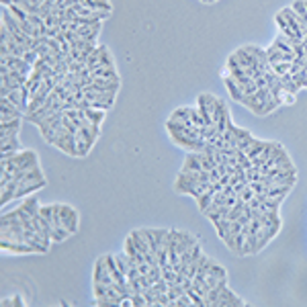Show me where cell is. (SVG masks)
<instances>
[{"mask_svg":"<svg viewBox=\"0 0 307 307\" xmlns=\"http://www.w3.org/2000/svg\"><path fill=\"white\" fill-rule=\"evenodd\" d=\"M102 48H105V45H97V48H95V51L90 53V58L86 60V66L90 68V72L95 70V68L98 66V64H100V53H102Z\"/></svg>","mask_w":307,"mask_h":307,"instance_id":"26","label":"cell"},{"mask_svg":"<svg viewBox=\"0 0 307 307\" xmlns=\"http://www.w3.org/2000/svg\"><path fill=\"white\" fill-rule=\"evenodd\" d=\"M92 283H105V285H113L115 278L111 275L109 266H107V258L100 256L95 262V273H92Z\"/></svg>","mask_w":307,"mask_h":307,"instance_id":"2","label":"cell"},{"mask_svg":"<svg viewBox=\"0 0 307 307\" xmlns=\"http://www.w3.org/2000/svg\"><path fill=\"white\" fill-rule=\"evenodd\" d=\"M238 197H240L242 201H244V203H250V201H252V199L256 197V193H254V189L248 184V187H244V189H242V191L238 193Z\"/></svg>","mask_w":307,"mask_h":307,"instance_id":"33","label":"cell"},{"mask_svg":"<svg viewBox=\"0 0 307 307\" xmlns=\"http://www.w3.org/2000/svg\"><path fill=\"white\" fill-rule=\"evenodd\" d=\"M80 4L95 8V11H107V13L113 11V6H111L109 0H80Z\"/></svg>","mask_w":307,"mask_h":307,"instance_id":"22","label":"cell"},{"mask_svg":"<svg viewBox=\"0 0 307 307\" xmlns=\"http://www.w3.org/2000/svg\"><path fill=\"white\" fill-rule=\"evenodd\" d=\"M21 142L18 135H0V152H18Z\"/></svg>","mask_w":307,"mask_h":307,"instance_id":"15","label":"cell"},{"mask_svg":"<svg viewBox=\"0 0 307 307\" xmlns=\"http://www.w3.org/2000/svg\"><path fill=\"white\" fill-rule=\"evenodd\" d=\"M16 117H25V113L18 107H15L6 97H2V98H0V123H4V121H13Z\"/></svg>","mask_w":307,"mask_h":307,"instance_id":"6","label":"cell"},{"mask_svg":"<svg viewBox=\"0 0 307 307\" xmlns=\"http://www.w3.org/2000/svg\"><path fill=\"white\" fill-rule=\"evenodd\" d=\"M156 305H170L168 293H158V295H156Z\"/></svg>","mask_w":307,"mask_h":307,"instance_id":"42","label":"cell"},{"mask_svg":"<svg viewBox=\"0 0 307 307\" xmlns=\"http://www.w3.org/2000/svg\"><path fill=\"white\" fill-rule=\"evenodd\" d=\"M156 254H158V264H160V266H166V264L170 262V258H168V250H166V246H162Z\"/></svg>","mask_w":307,"mask_h":307,"instance_id":"36","label":"cell"},{"mask_svg":"<svg viewBox=\"0 0 307 307\" xmlns=\"http://www.w3.org/2000/svg\"><path fill=\"white\" fill-rule=\"evenodd\" d=\"M170 231L176 238V250H178V254H182L184 250H191L194 244H199V240L193 234H189V231H180V229H170Z\"/></svg>","mask_w":307,"mask_h":307,"instance_id":"7","label":"cell"},{"mask_svg":"<svg viewBox=\"0 0 307 307\" xmlns=\"http://www.w3.org/2000/svg\"><path fill=\"white\" fill-rule=\"evenodd\" d=\"M305 6H307V0H305Z\"/></svg>","mask_w":307,"mask_h":307,"instance_id":"49","label":"cell"},{"mask_svg":"<svg viewBox=\"0 0 307 307\" xmlns=\"http://www.w3.org/2000/svg\"><path fill=\"white\" fill-rule=\"evenodd\" d=\"M291 64H293V62H278V64H271V70L276 74L278 78H281L283 74L291 72Z\"/></svg>","mask_w":307,"mask_h":307,"instance_id":"30","label":"cell"},{"mask_svg":"<svg viewBox=\"0 0 307 307\" xmlns=\"http://www.w3.org/2000/svg\"><path fill=\"white\" fill-rule=\"evenodd\" d=\"M16 189H18V180L16 178H13L11 182H6L4 187H0V205H6V203H11L13 199H16L15 197Z\"/></svg>","mask_w":307,"mask_h":307,"instance_id":"13","label":"cell"},{"mask_svg":"<svg viewBox=\"0 0 307 307\" xmlns=\"http://www.w3.org/2000/svg\"><path fill=\"white\" fill-rule=\"evenodd\" d=\"M39 2H41V4H43V2H45V0H39Z\"/></svg>","mask_w":307,"mask_h":307,"instance_id":"48","label":"cell"},{"mask_svg":"<svg viewBox=\"0 0 307 307\" xmlns=\"http://www.w3.org/2000/svg\"><path fill=\"white\" fill-rule=\"evenodd\" d=\"M209 180H211V182H219V180H221V172H219L217 168H213V170L209 172Z\"/></svg>","mask_w":307,"mask_h":307,"instance_id":"45","label":"cell"},{"mask_svg":"<svg viewBox=\"0 0 307 307\" xmlns=\"http://www.w3.org/2000/svg\"><path fill=\"white\" fill-rule=\"evenodd\" d=\"M174 305H194V303H193V299L189 297V293H182V295L178 297V299L174 301Z\"/></svg>","mask_w":307,"mask_h":307,"instance_id":"43","label":"cell"},{"mask_svg":"<svg viewBox=\"0 0 307 307\" xmlns=\"http://www.w3.org/2000/svg\"><path fill=\"white\" fill-rule=\"evenodd\" d=\"M98 66H107V68H115V62H113V55L107 49V45L102 48V53H100V64Z\"/></svg>","mask_w":307,"mask_h":307,"instance_id":"31","label":"cell"},{"mask_svg":"<svg viewBox=\"0 0 307 307\" xmlns=\"http://www.w3.org/2000/svg\"><path fill=\"white\" fill-rule=\"evenodd\" d=\"M295 98H297V95H293V92L285 90V88L281 90V105H293Z\"/></svg>","mask_w":307,"mask_h":307,"instance_id":"37","label":"cell"},{"mask_svg":"<svg viewBox=\"0 0 307 307\" xmlns=\"http://www.w3.org/2000/svg\"><path fill=\"white\" fill-rule=\"evenodd\" d=\"M275 23L278 25V29H281V33H283V31H287V29H291L289 23H287V18H285V15H283L281 11H278V13L275 15Z\"/></svg>","mask_w":307,"mask_h":307,"instance_id":"35","label":"cell"},{"mask_svg":"<svg viewBox=\"0 0 307 307\" xmlns=\"http://www.w3.org/2000/svg\"><path fill=\"white\" fill-rule=\"evenodd\" d=\"M21 209H25L31 217H37V215H39L41 205H39V201H37V197H27V199L21 203Z\"/></svg>","mask_w":307,"mask_h":307,"instance_id":"20","label":"cell"},{"mask_svg":"<svg viewBox=\"0 0 307 307\" xmlns=\"http://www.w3.org/2000/svg\"><path fill=\"white\" fill-rule=\"evenodd\" d=\"M121 88V82L119 78H97V80H92V84L86 86L84 90H90V92H119Z\"/></svg>","mask_w":307,"mask_h":307,"instance_id":"5","label":"cell"},{"mask_svg":"<svg viewBox=\"0 0 307 307\" xmlns=\"http://www.w3.org/2000/svg\"><path fill=\"white\" fill-rule=\"evenodd\" d=\"M6 8L13 13V16L16 18L18 23H25V21H29V13H27L25 8H21L18 4H11V6H6Z\"/></svg>","mask_w":307,"mask_h":307,"instance_id":"27","label":"cell"},{"mask_svg":"<svg viewBox=\"0 0 307 307\" xmlns=\"http://www.w3.org/2000/svg\"><path fill=\"white\" fill-rule=\"evenodd\" d=\"M18 219V209H13V211H8L2 215V219H0V226H6V223H11V221H16Z\"/></svg>","mask_w":307,"mask_h":307,"instance_id":"38","label":"cell"},{"mask_svg":"<svg viewBox=\"0 0 307 307\" xmlns=\"http://www.w3.org/2000/svg\"><path fill=\"white\" fill-rule=\"evenodd\" d=\"M242 66H240V62H238V58H236V53L234 55H229L227 58V72H234V70H240Z\"/></svg>","mask_w":307,"mask_h":307,"instance_id":"41","label":"cell"},{"mask_svg":"<svg viewBox=\"0 0 307 307\" xmlns=\"http://www.w3.org/2000/svg\"><path fill=\"white\" fill-rule=\"evenodd\" d=\"M76 150H78V158H84V156H88V152H90V145H88V142L82 135H78L76 133Z\"/></svg>","mask_w":307,"mask_h":307,"instance_id":"29","label":"cell"},{"mask_svg":"<svg viewBox=\"0 0 307 307\" xmlns=\"http://www.w3.org/2000/svg\"><path fill=\"white\" fill-rule=\"evenodd\" d=\"M23 305H25L23 297H21V295H15V297H13V307H23Z\"/></svg>","mask_w":307,"mask_h":307,"instance_id":"46","label":"cell"},{"mask_svg":"<svg viewBox=\"0 0 307 307\" xmlns=\"http://www.w3.org/2000/svg\"><path fill=\"white\" fill-rule=\"evenodd\" d=\"M2 307H13V299H11V297H6V299H2Z\"/></svg>","mask_w":307,"mask_h":307,"instance_id":"47","label":"cell"},{"mask_svg":"<svg viewBox=\"0 0 307 307\" xmlns=\"http://www.w3.org/2000/svg\"><path fill=\"white\" fill-rule=\"evenodd\" d=\"M131 299H133V305H147L144 293H133V295H131Z\"/></svg>","mask_w":307,"mask_h":307,"instance_id":"44","label":"cell"},{"mask_svg":"<svg viewBox=\"0 0 307 307\" xmlns=\"http://www.w3.org/2000/svg\"><path fill=\"white\" fill-rule=\"evenodd\" d=\"M98 31H100V23L98 25H92V27H78L76 35L80 37V39H84L88 43H97V37H98Z\"/></svg>","mask_w":307,"mask_h":307,"instance_id":"14","label":"cell"},{"mask_svg":"<svg viewBox=\"0 0 307 307\" xmlns=\"http://www.w3.org/2000/svg\"><path fill=\"white\" fill-rule=\"evenodd\" d=\"M244 299H240V297L229 289V287H223V291L219 295V303L217 307H244Z\"/></svg>","mask_w":307,"mask_h":307,"instance_id":"9","label":"cell"},{"mask_svg":"<svg viewBox=\"0 0 307 307\" xmlns=\"http://www.w3.org/2000/svg\"><path fill=\"white\" fill-rule=\"evenodd\" d=\"M82 111H84V115H86V119L90 121V123L100 125L102 121H105V113H107V111H102V109H95V107H88V109H82Z\"/></svg>","mask_w":307,"mask_h":307,"instance_id":"21","label":"cell"},{"mask_svg":"<svg viewBox=\"0 0 307 307\" xmlns=\"http://www.w3.org/2000/svg\"><path fill=\"white\" fill-rule=\"evenodd\" d=\"M244 48H246L250 53H252L258 62H268V53H266V49L258 48V45H244ZM268 64H271V62H268Z\"/></svg>","mask_w":307,"mask_h":307,"instance_id":"28","label":"cell"},{"mask_svg":"<svg viewBox=\"0 0 307 307\" xmlns=\"http://www.w3.org/2000/svg\"><path fill=\"white\" fill-rule=\"evenodd\" d=\"M213 194H215V193L207 191V193H203V194H199V197H197V205H199V211L201 213H205V211L209 209V205L213 203Z\"/></svg>","mask_w":307,"mask_h":307,"instance_id":"25","label":"cell"},{"mask_svg":"<svg viewBox=\"0 0 307 307\" xmlns=\"http://www.w3.org/2000/svg\"><path fill=\"white\" fill-rule=\"evenodd\" d=\"M0 64H4V66H8L11 70H18L21 74H25V76H29V74L33 72V66H31V64H27L23 58H16V55L0 58Z\"/></svg>","mask_w":307,"mask_h":307,"instance_id":"8","label":"cell"},{"mask_svg":"<svg viewBox=\"0 0 307 307\" xmlns=\"http://www.w3.org/2000/svg\"><path fill=\"white\" fill-rule=\"evenodd\" d=\"M207 275H213V276H217V278H227V271H226V268H223L221 264H215V262L211 264V268H209Z\"/></svg>","mask_w":307,"mask_h":307,"instance_id":"34","label":"cell"},{"mask_svg":"<svg viewBox=\"0 0 307 307\" xmlns=\"http://www.w3.org/2000/svg\"><path fill=\"white\" fill-rule=\"evenodd\" d=\"M131 240H133V244H135V248L139 250L142 254H147V252H152V248H150V242H147V238L142 234V229H133L131 234Z\"/></svg>","mask_w":307,"mask_h":307,"instance_id":"16","label":"cell"},{"mask_svg":"<svg viewBox=\"0 0 307 307\" xmlns=\"http://www.w3.org/2000/svg\"><path fill=\"white\" fill-rule=\"evenodd\" d=\"M15 178L18 180V184H27V182L43 180V178H45V174H43V170H41V166H35V168L27 170V172H23V174H16Z\"/></svg>","mask_w":307,"mask_h":307,"instance_id":"12","label":"cell"},{"mask_svg":"<svg viewBox=\"0 0 307 307\" xmlns=\"http://www.w3.org/2000/svg\"><path fill=\"white\" fill-rule=\"evenodd\" d=\"M78 135L84 137L86 142H88V145H90V147L95 145V142H97V135L92 133V129H90V127H80V129H78Z\"/></svg>","mask_w":307,"mask_h":307,"instance_id":"32","label":"cell"},{"mask_svg":"<svg viewBox=\"0 0 307 307\" xmlns=\"http://www.w3.org/2000/svg\"><path fill=\"white\" fill-rule=\"evenodd\" d=\"M23 60H25L27 64H31V66H33V64H35L37 60H39V55H37V51H35V49H27V51L23 53Z\"/></svg>","mask_w":307,"mask_h":307,"instance_id":"40","label":"cell"},{"mask_svg":"<svg viewBox=\"0 0 307 307\" xmlns=\"http://www.w3.org/2000/svg\"><path fill=\"white\" fill-rule=\"evenodd\" d=\"M45 184H48V180H37V182H27V184H18V189H16V194L15 197H29V194H35L37 191H41Z\"/></svg>","mask_w":307,"mask_h":307,"instance_id":"11","label":"cell"},{"mask_svg":"<svg viewBox=\"0 0 307 307\" xmlns=\"http://www.w3.org/2000/svg\"><path fill=\"white\" fill-rule=\"evenodd\" d=\"M170 139H172L174 145L184 147V150H189V152H203L205 145H207V139H203V137L194 139V137H189L180 131H170Z\"/></svg>","mask_w":307,"mask_h":307,"instance_id":"1","label":"cell"},{"mask_svg":"<svg viewBox=\"0 0 307 307\" xmlns=\"http://www.w3.org/2000/svg\"><path fill=\"white\" fill-rule=\"evenodd\" d=\"M293 187H287V184H281V187H268L266 189V197H273V199H285L287 194L291 193Z\"/></svg>","mask_w":307,"mask_h":307,"instance_id":"24","label":"cell"},{"mask_svg":"<svg viewBox=\"0 0 307 307\" xmlns=\"http://www.w3.org/2000/svg\"><path fill=\"white\" fill-rule=\"evenodd\" d=\"M0 248L4 252H13V254H39L37 248L27 244V242H11V240H0Z\"/></svg>","mask_w":307,"mask_h":307,"instance_id":"4","label":"cell"},{"mask_svg":"<svg viewBox=\"0 0 307 307\" xmlns=\"http://www.w3.org/2000/svg\"><path fill=\"white\" fill-rule=\"evenodd\" d=\"M39 215L45 217V219H49V221H53V205H41Z\"/></svg>","mask_w":307,"mask_h":307,"instance_id":"39","label":"cell"},{"mask_svg":"<svg viewBox=\"0 0 307 307\" xmlns=\"http://www.w3.org/2000/svg\"><path fill=\"white\" fill-rule=\"evenodd\" d=\"M21 121H23V117H16L13 121H4V123H0V135H18Z\"/></svg>","mask_w":307,"mask_h":307,"instance_id":"18","label":"cell"},{"mask_svg":"<svg viewBox=\"0 0 307 307\" xmlns=\"http://www.w3.org/2000/svg\"><path fill=\"white\" fill-rule=\"evenodd\" d=\"M268 145H271V142H264V139H258V137H256V142L252 144V147H250V150H248L246 154H248V158H250V160H254V158L262 154Z\"/></svg>","mask_w":307,"mask_h":307,"instance_id":"23","label":"cell"},{"mask_svg":"<svg viewBox=\"0 0 307 307\" xmlns=\"http://www.w3.org/2000/svg\"><path fill=\"white\" fill-rule=\"evenodd\" d=\"M60 217H62V223L70 234H76L78 231V211L70 207V205H62L60 203Z\"/></svg>","mask_w":307,"mask_h":307,"instance_id":"3","label":"cell"},{"mask_svg":"<svg viewBox=\"0 0 307 307\" xmlns=\"http://www.w3.org/2000/svg\"><path fill=\"white\" fill-rule=\"evenodd\" d=\"M223 80H226V88H227V92H229L231 100L242 102V98H244V92H242V88H240V84H238V80L231 76V74H227V72H223Z\"/></svg>","mask_w":307,"mask_h":307,"instance_id":"10","label":"cell"},{"mask_svg":"<svg viewBox=\"0 0 307 307\" xmlns=\"http://www.w3.org/2000/svg\"><path fill=\"white\" fill-rule=\"evenodd\" d=\"M182 170H189V172L203 170V166H201V152H189L187 154V160H184V164H182Z\"/></svg>","mask_w":307,"mask_h":307,"instance_id":"17","label":"cell"},{"mask_svg":"<svg viewBox=\"0 0 307 307\" xmlns=\"http://www.w3.org/2000/svg\"><path fill=\"white\" fill-rule=\"evenodd\" d=\"M92 80H97V78H107V80H111V78H119V74H117V70L115 68H107V66H97L95 70H92Z\"/></svg>","mask_w":307,"mask_h":307,"instance_id":"19","label":"cell"}]
</instances>
